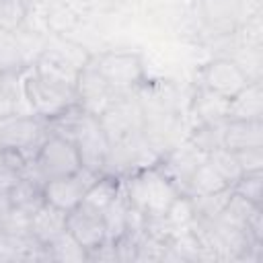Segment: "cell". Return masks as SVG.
<instances>
[{
    "label": "cell",
    "mask_w": 263,
    "mask_h": 263,
    "mask_svg": "<svg viewBox=\"0 0 263 263\" xmlns=\"http://www.w3.org/2000/svg\"><path fill=\"white\" fill-rule=\"evenodd\" d=\"M33 72L47 84L68 90L76 97V80H78L80 70L70 60H66L60 51H55L53 47H49V45L43 47V51L35 60Z\"/></svg>",
    "instance_id": "obj_10"
},
{
    "label": "cell",
    "mask_w": 263,
    "mask_h": 263,
    "mask_svg": "<svg viewBox=\"0 0 263 263\" xmlns=\"http://www.w3.org/2000/svg\"><path fill=\"white\" fill-rule=\"evenodd\" d=\"M16 113V101L14 97L0 84V121Z\"/></svg>",
    "instance_id": "obj_30"
},
{
    "label": "cell",
    "mask_w": 263,
    "mask_h": 263,
    "mask_svg": "<svg viewBox=\"0 0 263 263\" xmlns=\"http://www.w3.org/2000/svg\"><path fill=\"white\" fill-rule=\"evenodd\" d=\"M205 152H201L191 140L185 142L183 146H177L168 152V156L162 160V164H158V168L168 177V181L175 185V189L179 191V187L187 189L189 177L193 175V171L205 160Z\"/></svg>",
    "instance_id": "obj_12"
},
{
    "label": "cell",
    "mask_w": 263,
    "mask_h": 263,
    "mask_svg": "<svg viewBox=\"0 0 263 263\" xmlns=\"http://www.w3.org/2000/svg\"><path fill=\"white\" fill-rule=\"evenodd\" d=\"M208 162L220 173V177L232 187L240 177H242V168L236 160V154L228 148H216L212 152H208Z\"/></svg>",
    "instance_id": "obj_23"
},
{
    "label": "cell",
    "mask_w": 263,
    "mask_h": 263,
    "mask_svg": "<svg viewBox=\"0 0 263 263\" xmlns=\"http://www.w3.org/2000/svg\"><path fill=\"white\" fill-rule=\"evenodd\" d=\"M99 121L109 138V142H115L119 138H125L134 132H140L144 125V111L140 101H132L125 97V92L117 95V99L99 115Z\"/></svg>",
    "instance_id": "obj_6"
},
{
    "label": "cell",
    "mask_w": 263,
    "mask_h": 263,
    "mask_svg": "<svg viewBox=\"0 0 263 263\" xmlns=\"http://www.w3.org/2000/svg\"><path fill=\"white\" fill-rule=\"evenodd\" d=\"M90 64L117 92H127L144 78V64L136 51H105L99 58H90Z\"/></svg>",
    "instance_id": "obj_3"
},
{
    "label": "cell",
    "mask_w": 263,
    "mask_h": 263,
    "mask_svg": "<svg viewBox=\"0 0 263 263\" xmlns=\"http://www.w3.org/2000/svg\"><path fill=\"white\" fill-rule=\"evenodd\" d=\"M121 187L129 205L142 212L146 218L164 216L173 199L179 195V191L168 181V177L158 168V164L129 173L127 181H123Z\"/></svg>",
    "instance_id": "obj_1"
},
{
    "label": "cell",
    "mask_w": 263,
    "mask_h": 263,
    "mask_svg": "<svg viewBox=\"0 0 263 263\" xmlns=\"http://www.w3.org/2000/svg\"><path fill=\"white\" fill-rule=\"evenodd\" d=\"M232 191L242 195L245 199L253 201L255 205H261V191H263V175L261 173H245L234 185Z\"/></svg>",
    "instance_id": "obj_27"
},
{
    "label": "cell",
    "mask_w": 263,
    "mask_h": 263,
    "mask_svg": "<svg viewBox=\"0 0 263 263\" xmlns=\"http://www.w3.org/2000/svg\"><path fill=\"white\" fill-rule=\"evenodd\" d=\"M164 218H166V222H168L171 226H175V228H187V226L193 222V218H195V208H193L191 197H189L187 193H185V195L179 193V195L173 199V203L168 205Z\"/></svg>",
    "instance_id": "obj_26"
},
{
    "label": "cell",
    "mask_w": 263,
    "mask_h": 263,
    "mask_svg": "<svg viewBox=\"0 0 263 263\" xmlns=\"http://www.w3.org/2000/svg\"><path fill=\"white\" fill-rule=\"evenodd\" d=\"M228 119H263V84L251 80L228 101Z\"/></svg>",
    "instance_id": "obj_16"
},
{
    "label": "cell",
    "mask_w": 263,
    "mask_h": 263,
    "mask_svg": "<svg viewBox=\"0 0 263 263\" xmlns=\"http://www.w3.org/2000/svg\"><path fill=\"white\" fill-rule=\"evenodd\" d=\"M119 189H121V181L117 179V175L105 173V175H101L86 189V193H84V197H82L80 203L86 205V208H90V210H95V212H101L103 214L109 208V203L117 197Z\"/></svg>",
    "instance_id": "obj_18"
},
{
    "label": "cell",
    "mask_w": 263,
    "mask_h": 263,
    "mask_svg": "<svg viewBox=\"0 0 263 263\" xmlns=\"http://www.w3.org/2000/svg\"><path fill=\"white\" fill-rule=\"evenodd\" d=\"M230 185L220 177V173L208 162V156L205 160L193 171V175L189 177V183H187V193L189 195H208V193H218V191H224L228 189Z\"/></svg>",
    "instance_id": "obj_20"
},
{
    "label": "cell",
    "mask_w": 263,
    "mask_h": 263,
    "mask_svg": "<svg viewBox=\"0 0 263 263\" xmlns=\"http://www.w3.org/2000/svg\"><path fill=\"white\" fill-rule=\"evenodd\" d=\"M76 23V12L66 6V4H58V6H51L45 14V25L47 29H51L55 35H62L66 29H70L72 25Z\"/></svg>",
    "instance_id": "obj_28"
},
{
    "label": "cell",
    "mask_w": 263,
    "mask_h": 263,
    "mask_svg": "<svg viewBox=\"0 0 263 263\" xmlns=\"http://www.w3.org/2000/svg\"><path fill=\"white\" fill-rule=\"evenodd\" d=\"M66 230L86 249L92 251L107 240V228L101 212H95L78 203L72 212L66 214Z\"/></svg>",
    "instance_id": "obj_11"
},
{
    "label": "cell",
    "mask_w": 263,
    "mask_h": 263,
    "mask_svg": "<svg viewBox=\"0 0 263 263\" xmlns=\"http://www.w3.org/2000/svg\"><path fill=\"white\" fill-rule=\"evenodd\" d=\"M234 154H236V160L242 168V175L245 173H261V168H263V146L245 148V150H238Z\"/></svg>",
    "instance_id": "obj_29"
},
{
    "label": "cell",
    "mask_w": 263,
    "mask_h": 263,
    "mask_svg": "<svg viewBox=\"0 0 263 263\" xmlns=\"http://www.w3.org/2000/svg\"><path fill=\"white\" fill-rule=\"evenodd\" d=\"M33 164L43 181L72 175L82 166L74 142L60 134H47L43 138V142L39 144L33 156Z\"/></svg>",
    "instance_id": "obj_2"
},
{
    "label": "cell",
    "mask_w": 263,
    "mask_h": 263,
    "mask_svg": "<svg viewBox=\"0 0 263 263\" xmlns=\"http://www.w3.org/2000/svg\"><path fill=\"white\" fill-rule=\"evenodd\" d=\"M10 199H8V193H0V230H2V224L10 212Z\"/></svg>",
    "instance_id": "obj_31"
},
{
    "label": "cell",
    "mask_w": 263,
    "mask_h": 263,
    "mask_svg": "<svg viewBox=\"0 0 263 263\" xmlns=\"http://www.w3.org/2000/svg\"><path fill=\"white\" fill-rule=\"evenodd\" d=\"M117 95L121 92L113 90L90 62L80 70L76 80V105H80L84 111L99 117L117 99Z\"/></svg>",
    "instance_id": "obj_8"
},
{
    "label": "cell",
    "mask_w": 263,
    "mask_h": 263,
    "mask_svg": "<svg viewBox=\"0 0 263 263\" xmlns=\"http://www.w3.org/2000/svg\"><path fill=\"white\" fill-rule=\"evenodd\" d=\"M251 80L240 70V66L232 58H216L208 62L201 70V86L210 88L226 99L234 97L238 90H242Z\"/></svg>",
    "instance_id": "obj_9"
},
{
    "label": "cell",
    "mask_w": 263,
    "mask_h": 263,
    "mask_svg": "<svg viewBox=\"0 0 263 263\" xmlns=\"http://www.w3.org/2000/svg\"><path fill=\"white\" fill-rule=\"evenodd\" d=\"M43 132L45 125L41 123V117L14 113L0 121V148H14L33 158L29 150L39 148V144L45 138Z\"/></svg>",
    "instance_id": "obj_7"
},
{
    "label": "cell",
    "mask_w": 263,
    "mask_h": 263,
    "mask_svg": "<svg viewBox=\"0 0 263 263\" xmlns=\"http://www.w3.org/2000/svg\"><path fill=\"white\" fill-rule=\"evenodd\" d=\"M64 230H66V212H62V210L43 201L31 214V236L41 247H47Z\"/></svg>",
    "instance_id": "obj_15"
},
{
    "label": "cell",
    "mask_w": 263,
    "mask_h": 263,
    "mask_svg": "<svg viewBox=\"0 0 263 263\" xmlns=\"http://www.w3.org/2000/svg\"><path fill=\"white\" fill-rule=\"evenodd\" d=\"M224 125L226 121H218V123H199V127L195 129V134L191 136V142L201 150V152H212L216 148L224 146Z\"/></svg>",
    "instance_id": "obj_25"
},
{
    "label": "cell",
    "mask_w": 263,
    "mask_h": 263,
    "mask_svg": "<svg viewBox=\"0 0 263 263\" xmlns=\"http://www.w3.org/2000/svg\"><path fill=\"white\" fill-rule=\"evenodd\" d=\"M199 12L205 25L218 33H234L245 18L240 0H199Z\"/></svg>",
    "instance_id": "obj_13"
},
{
    "label": "cell",
    "mask_w": 263,
    "mask_h": 263,
    "mask_svg": "<svg viewBox=\"0 0 263 263\" xmlns=\"http://www.w3.org/2000/svg\"><path fill=\"white\" fill-rule=\"evenodd\" d=\"M101 175L80 166L76 173L66 175V177H55L43 183V199L45 203L62 210V212H72L84 197L86 189L99 179Z\"/></svg>",
    "instance_id": "obj_4"
},
{
    "label": "cell",
    "mask_w": 263,
    "mask_h": 263,
    "mask_svg": "<svg viewBox=\"0 0 263 263\" xmlns=\"http://www.w3.org/2000/svg\"><path fill=\"white\" fill-rule=\"evenodd\" d=\"M263 146V119H226L224 148L238 152Z\"/></svg>",
    "instance_id": "obj_14"
},
{
    "label": "cell",
    "mask_w": 263,
    "mask_h": 263,
    "mask_svg": "<svg viewBox=\"0 0 263 263\" xmlns=\"http://www.w3.org/2000/svg\"><path fill=\"white\" fill-rule=\"evenodd\" d=\"M228 101L226 97L210 90L199 88V92L193 99V113L199 119V123H218L228 119Z\"/></svg>",
    "instance_id": "obj_17"
},
{
    "label": "cell",
    "mask_w": 263,
    "mask_h": 263,
    "mask_svg": "<svg viewBox=\"0 0 263 263\" xmlns=\"http://www.w3.org/2000/svg\"><path fill=\"white\" fill-rule=\"evenodd\" d=\"M43 249H47V257L53 261H84V259H88V251L68 230H64L55 240H51Z\"/></svg>",
    "instance_id": "obj_22"
},
{
    "label": "cell",
    "mask_w": 263,
    "mask_h": 263,
    "mask_svg": "<svg viewBox=\"0 0 263 263\" xmlns=\"http://www.w3.org/2000/svg\"><path fill=\"white\" fill-rule=\"evenodd\" d=\"M23 92H25V99H27L31 111L41 119H51V117H55L58 113H62L64 109H68L70 105L76 103V97L72 92L47 84L35 72H31L25 78Z\"/></svg>",
    "instance_id": "obj_5"
},
{
    "label": "cell",
    "mask_w": 263,
    "mask_h": 263,
    "mask_svg": "<svg viewBox=\"0 0 263 263\" xmlns=\"http://www.w3.org/2000/svg\"><path fill=\"white\" fill-rule=\"evenodd\" d=\"M8 199L10 205L16 210H23L27 214H33L45 199H43V183L29 179V177H21L10 189H8Z\"/></svg>",
    "instance_id": "obj_19"
},
{
    "label": "cell",
    "mask_w": 263,
    "mask_h": 263,
    "mask_svg": "<svg viewBox=\"0 0 263 263\" xmlns=\"http://www.w3.org/2000/svg\"><path fill=\"white\" fill-rule=\"evenodd\" d=\"M25 64L27 62H25L16 33L0 29V76L18 74L25 68Z\"/></svg>",
    "instance_id": "obj_21"
},
{
    "label": "cell",
    "mask_w": 263,
    "mask_h": 263,
    "mask_svg": "<svg viewBox=\"0 0 263 263\" xmlns=\"http://www.w3.org/2000/svg\"><path fill=\"white\" fill-rule=\"evenodd\" d=\"M33 0H0V29L16 31L25 25Z\"/></svg>",
    "instance_id": "obj_24"
}]
</instances>
